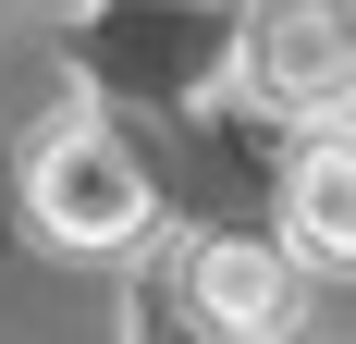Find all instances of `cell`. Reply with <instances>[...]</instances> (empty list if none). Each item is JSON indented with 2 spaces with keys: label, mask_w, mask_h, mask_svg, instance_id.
<instances>
[{
  "label": "cell",
  "mask_w": 356,
  "mask_h": 344,
  "mask_svg": "<svg viewBox=\"0 0 356 344\" xmlns=\"http://www.w3.org/2000/svg\"><path fill=\"white\" fill-rule=\"evenodd\" d=\"M184 308L209 344H283L307 320V258L283 234H209L184 258Z\"/></svg>",
  "instance_id": "obj_3"
},
{
  "label": "cell",
  "mask_w": 356,
  "mask_h": 344,
  "mask_svg": "<svg viewBox=\"0 0 356 344\" xmlns=\"http://www.w3.org/2000/svg\"><path fill=\"white\" fill-rule=\"evenodd\" d=\"M25 209L49 246H86V258H111V246H136L147 221H160V185H147V160L111 123H62V136L37 148L25 172Z\"/></svg>",
  "instance_id": "obj_2"
},
{
  "label": "cell",
  "mask_w": 356,
  "mask_h": 344,
  "mask_svg": "<svg viewBox=\"0 0 356 344\" xmlns=\"http://www.w3.org/2000/svg\"><path fill=\"white\" fill-rule=\"evenodd\" d=\"M283 246L307 271H356V123H320L283 160Z\"/></svg>",
  "instance_id": "obj_4"
},
{
  "label": "cell",
  "mask_w": 356,
  "mask_h": 344,
  "mask_svg": "<svg viewBox=\"0 0 356 344\" xmlns=\"http://www.w3.org/2000/svg\"><path fill=\"white\" fill-rule=\"evenodd\" d=\"M234 74L270 123H344L356 111V0H246Z\"/></svg>",
  "instance_id": "obj_1"
}]
</instances>
